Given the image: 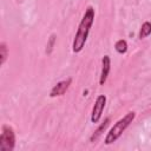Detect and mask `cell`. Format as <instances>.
Returning <instances> with one entry per match:
<instances>
[{"mask_svg": "<svg viewBox=\"0 0 151 151\" xmlns=\"http://www.w3.org/2000/svg\"><path fill=\"white\" fill-rule=\"evenodd\" d=\"M0 57H1L0 64L4 65V63L6 61V58H7V47H6V44L5 42H2L0 45Z\"/></svg>", "mask_w": 151, "mask_h": 151, "instance_id": "10", "label": "cell"}, {"mask_svg": "<svg viewBox=\"0 0 151 151\" xmlns=\"http://www.w3.org/2000/svg\"><path fill=\"white\" fill-rule=\"evenodd\" d=\"M105 104H106V97L104 94L98 96L97 99H96L94 106L92 109V114H91L92 123H98L99 122V119L101 117V113H103V110L105 107Z\"/></svg>", "mask_w": 151, "mask_h": 151, "instance_id": "4", "label": "cell"}, {"mask_svg": "<svg viewBox=\"0 0 151 151\" xmlns=\"http://www.w3.org/2000/svg\"><path fill=\"white\" fill-rule=\"evenodd\" d=\"M71 81H72V79H71V78H67V79H65V80H63V81H59V83H58V84H57V85L51 90L50 96H51V97L63 96V94L67 91V88L70 87Z\"/></svg>", "mask_w": 151, "mask_h": 151, "instance_id": "5", "label": "cell"}, {"mask_svg": "<svg viewBox=\"0 0 151 151\" xmlns=\"http://www.w3.org/2000/svg\"><path fill=\"white\" fill-rule=\"evenodd\" d=\"M101 73H100V79H99V84L100 85H104V83L106 81L107 79V76H109V72H110V68H111V60H110V57L109 55H104L103 60H101Z\"/></svg>", "mask_w": 151, "mask_h": 151, "instance_id": "6", "label": "cell"}, {"mask_svg": "<svg viewBox=\"0 0 151 151\" xmlns=\"http://www.w3.org/2000/svg\"><path fill=\"white\" fill-rule=\"evenodd\" d=\"M93 20H94V9L93 7H87V9L85 11V14L78 26V29H77V33H76V38L73 40V52L78 53L80 52L84 46H85V42L87 40V37H88V32H90V28L93 24Z\"/></svg>", "mask_w": 151, "mask_h": 151, "instance_id": "1", "label": "cell"}, {"mask_svg": "<svg viewBox=\"0 0 151 151\" xmlns=\"http://www.w3.org/2000/svg\"><path fill=\"white\" fill-rule=\"evenodd\" d=\"M114 48H116V51H117L118 53L124 54V53L127 51V44H126V41H125V40L120 39V40H118V41L116 42Z\"/></svg>", "mask_w": 151, "mask_h": 151, "instance_id": "9", "label": "cell"}, {"mask_svg": "<svg viewBox=\"0 0 151 151\" xmlns=\"http://www.w3.org/2000/svg\"><path fill=\"white\" fill-rule=\"evenodd\" d=\"M15 145V134L11 126L4 125L2 132L0 136V150L1 151H12Z\"/></svg>", "mask_w": 151, "mask_h": 151, "instance_id": "3", "label": "cell"}, {"mask_svg": "<svg viewBox=\"0 0 151 151\" xmlns=\"http://www.w3.org/2000/svg\"><path fill=\"white\" fill-rule=\"evenodd\" d=\"M109 123H110V118H106V119L104 120V123H103V124H101V125H100V126H99V127H98V129L94 131V133L91 136L90 140H91V142H94V140H97V139H98V137H99V136L103 133V131L106 129V126L109 125Z\"/></svg>", "mask_w": 151, "mask_h": 151, "instance_id": "7", "label": "cell"}, {"mask_svg": "<svg viewBox=\"0 0 151 151\" xmlns=\"http://www.w3.org/2000/svg\"><path fill=\"white\" fill-rule=\"evenodd\" d=\"M134 117H136V113L134 112H129L123 118H120L111 127V130L109 131V133H107V136L105 138V144H111V143L116 142L122 136V133L126 130V127L132 123V120L134 119Z\"/></svg>", "mask_w": 151, "mask_h": 151, "instance_id": "2", "label": "cell"}, {"mask_svg": "<svg viewBox=\"0 0 151 151\" xmlns=\"http://www.w3.org/2000/svg\"><path fill=\"white\" fill-rule=\"evenodd\" d=\"M150 33H151V22L145 21V22L142 25V28H140V32H139V38H140V39L146 38Z\"/></svg>", "mask_w": 151, "mask_h": 151, "instance_id": "8", "label": "cell"}]
</instances>
